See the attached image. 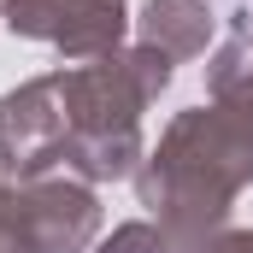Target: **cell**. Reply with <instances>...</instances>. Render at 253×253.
<instances>
[{
	"label": "cell",
	"mask_w": 253,
	"mask_h": 253,
	"mask_svg": "<svg viewBox=\"0 0 253 253\" xmlns=\"http://www.w3.org/2000/svg\"><path fill=\"white\" fill-rule=\"evenodd\" d=\"M242 94L224 112H189L165 135L153 171H147V206H165L177 224H212L224 200L253 177V88H224Z\"/></svg>",
	"instance_id": "obj_1"
},
{
	"label": "cell",
	"mask_w": 253,
	"mask_h": 253,
	"mask_svg": "<svg viewBox=\"0 0 253 253\" xmlns=\"http://www.w3.org/2000/svg\"><path fill=\"white\" fill-rule=\"evenodd\" d=\"M6 12H12L6 24L24 36H47L65 53H100L118 42L124 0H12Z\"/></svg>",
	"instance_id": "obj_2"
},
{
	"label": "cell",
	"mask_w": 253,
	"mask_h": 253,
	"mask_svg": "<svg viewBox=\"0 0 253 253\" xmlns=\"http://www.w3.org/2000/svg\"><path fill=\"white\" fill-rule=\"evenodd\" d=\"M171 42V53H194L200 42H206V12L194 6V0H153V12H147V42Z\"/></svg>",
	"instance_id": "obj_3"
},
{
	"label": "cell",
	"mask_w": 253,
	"mask_h": 253,
	"mask_svg": "<svg viewBox=\"0 0 253 253\" xmlns=\"http://www.w3.org/2000/svg\"><path fill=\"white\" fill-rule=\"evenodd\" d=\"M106 253H165V248H159V236H153V230L129 224V230H118V236L106 242Z\"/></svg>",
	"instance_id": "obj_4"
},
{
	"label": "cell",
	"mask_w": 253,
	"mask_h": 253,
	"mask_svg": "<svg viewBox=\"0 0 253 253\" xmlns=\"http://www.w3.org/2000/svg\"><path fill=\"white\" fill-rule=\"evenodd\" d=\"M218 253H253V236H230V242H224Z\"/></svg>",
	"instance_id": "obj_5"
}]
</instances>
